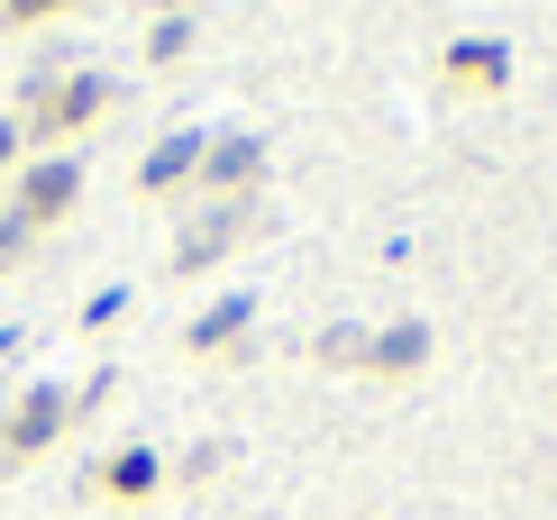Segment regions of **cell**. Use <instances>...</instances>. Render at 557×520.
<instances>
[{
	"label": "cell",
	"instance_id": "1",
	"mask_svg": "<svg viewBox=\"0 0 557 520\" xmlns=\"http://www.w3.org/2000/svg\"><path fill=\"white\" fill-rule=\"evenodd\" d=\"M110 101H120V83H110V74H64V83H37V101H28V120H18V137H37V147H55V137H83Z\"/></svg>",
	"mask_w": 557,
	"mask_h": 520
},
{
	"label": "cell",
	"instance_id": "2",
	"mask_svg": "<svg viewBox=\"0 0 557 520\" xmlns=\"http://www.w3.org/2000/svg\"><path fill=\"white\" fill-rule=\"evenodd\" d=\"M74 411H83V393H64V384H28L10 401V420H0V457H46L64 430H74Z\"/></svg>",
	"mask_w": 557,
	"mask_h": 520
},
{
	"label": "cell",
	"instance_id": "3",
	"mask_svg": "<svg viewBox=\"0 0 557 520\" xmlns=\"http://www.w3.org/2000/svg\"><path fill=\"white\" fill-rule=\"evenodd\" d=\"M257 174H265V137H247V128H228V137H211L201 147V193L211 201H257Z\"/></svg>",
	"mask_w": 557,
	"mask_h": 520
},
{
	"label": "cell",
	"instance_id": "4",
	"mask_svg": "<svg viewBox=\"0 0 557 520\" xmlns=\"http://www.w3.org/2000/svg\"><path fill=\"white\" fill-rule=\"evenodd\" d=\"M247 228H257V201H211V210H201V220L174 238V274H201V265H220V256L238 247Z\"/></svg>",
	"mask_w": 557,
	"mask_h": 520
},
{
	"label": "cell",
	"instance_id": "5",
	"mask_svg": "<svg viewBox=\"0 0 557 520\" xmlns=\"http://www.w3.org/2000/svg\"><path fill=\"white\" fill-rule=\"evenodd\" d=\"M74 201H83V164H74V156H46V164H28V174H18V201H10V220L46 228V220H64Z\"/></svg>",
	"mask_w": 557,
	"mask_h": 520
},
{
	"label": "cell",
	"instance_id": "6",
	"mask_svg": "<svg viewBox=\"0 0 557 520\" xmlns=\"http://www.w3.org/2000/svg\"><path fill=\"white\" fill-rule=\"evenodd\" d=\"M430 366V329L421 320H393V329H366L357 338V374H375V384H403V374Z\"/></svg>",
	"mask_w": 557,
	"mask_h": 520
},
{
	"label": "cell",
	"instance_id": "7",
	"mask_svg": "<svg viewBox=\"0 0 557 520\" xmlns=\"http://www.w3.org/2000/svg\"><path fill=\"white\" fill-rule=\"evenodd\" d=\"M438 83H457V91H503V83H512V46H503V37H457L448 55H438Z\"/></svg>",
	"mask_w": 557,
	"mask_h": 520
},
{
	"label": "cell",
	"instance_id": "8",
	"mask_svg": "<svg viewBox=\"0 0 557 520\" xmlns=\"http://www.w3.org/2000/svg\"><path fill=\"white\" fill-rule=\"evenodd\" d=\"M156 484H165V457H156V447H110V457L91 466V493H101V503H147Z\"/></svg>",
	"mask_w": 557,
	"mask_h": 520
},
{
	"label": "cell",
	"instance_id": "9",
	"mask_svg": "<svg viewBox=\"0 0 557 520\" xmlns=\"http://www.w3.org/2000/svg\"><path fill=\"white\" fill-rule=\"evenodd\" d=\"M201 147H211V137H201V128H174L165 147H147V164H137V193H147V201L183 193V183L201 174Z\"/></svg>",
	"mask_w": 557,
	"mask_h": 520
},
{
	"label": "cell",
	"instance_id": "10",
	"mask_svg": "<svg viewBox=\"0 0 557 520\" xmlns=\"http://www.w3.org/2000/svg\"><path fill=\"white\" fill-rule=\"evenodd\" d=\"M247 320H257V311H247V293H228V301H211V311L183 329V347H193V357H238V347H247Z\"/></svg>",
	"mask_w": 557,
	"mask_h": 520
},
{
	"label": "cell",
	"instance_id": "11",
	"mask_svg": "<svg viewBox=\"0 0 557 520\" xmlns=\"http://www.w3.org/2000/svg\"><path fill=\"white\" fill-rule=\"evenodd\" d=\"M147 55H156V64H183V55H193V18H156Z\"/></svg>",
	"mask_w": 557,
	"mask_h": 520
},
{
	"label": "cell",
	"instance_id": "12",
	"mask_svg": "<svg viewBox=\"0 0 557 520\" xmlns=\"http://www.w3.org/2000/svg\"><path fill=\"white\" fill-rule=\"evenodd\" d=\"M64 10H74V0H0L10 28H37V18H64Z\"/></svg>",
	"mask_w": 557,
	"mask_h": 520
},
{
	"label": "cell",
	"instance_id": "13",
	"mask_svg": "<svg viewBox=\"0 0 557 520\" xmlns=\"http://www.w3.org/2000/svg\"><path fill=\"white\" fill-rule=\"evenodd\" d=\"M28 247H37V228H28V220H0V274L28 265Z\"/></svg>",
	"mask_w": 557,
	"mask_h": 520
},
{
	"label": "cell",
	"instance_id": "14",
	"mask_svg": "<svg viewBox=\"0 0 557 520\" xmlns=\"http://www.w3.org/2000/svg\"><path fill=\"white\" fill-rule=\"evenodd\" d=\"M10 156H18V120H0V174H10Z\"/></svg>",
	"mask_w": 557,
	"mask_h": 520
},
{
	"label": "cell",
	"instance_id": "15",
	"mask_svg": "<svg viewBox=\"0 0 557 520\" xmlns=\"http://www.w3.org/2000/svg\"><path fill=\"white\" fill-rule=\"evenodd\" d=\"M147 10H165V18H174V0H147Z\"/></svg>",
	"mask_w": 557,
	"mask_h": 520
},
{
	"label": "cell",
	"instance_id": "16",
	"mask_svg": "<svg viewBox=\"0 0 557 520\" xmlns=\"http://www.w3.org/2000/svg\"><path fill=\"white\" fill-rule=\"evenodd\" d=\"M0 466H10V457H0Z\"/></svg>",
	"mask_w": 557,
	"mask_h": 520
}]
</instances>
